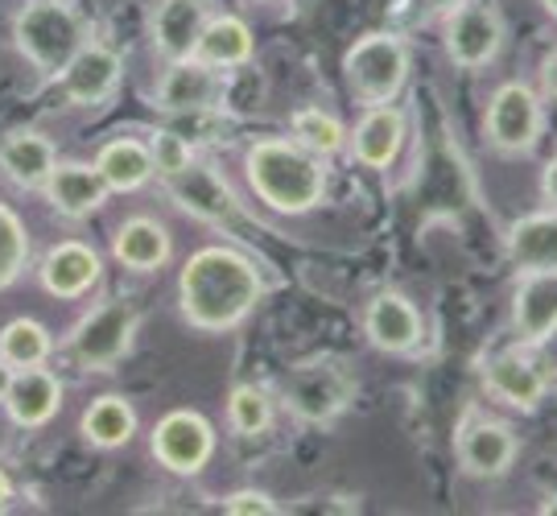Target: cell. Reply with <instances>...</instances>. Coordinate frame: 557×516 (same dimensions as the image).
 I'll return each instance as SVG.
<instances>
[{"label":"cell","instance_id":"obj_20","mask_svg":"<svg viewBox=\"0 0 557 516\" xmlns=\"http://www.w3.org/2000/svg\"><path fill=\"white\" fill-rule=\"evenodd\" d=\"M483 380H487V389L499 401H508L517 409H537L541 397H545V372H541V364L529 352H499V356H492L487 368H483Z\"/></svg>","mask_w":557,"mask_h":516},{"label":"cell","instance_id":"obj_6","mask_svg":"<svg viewBox=\"0 0 557 516\" xmlns=\"http://www.w3.org/2000/svg\"><path fill=\"white\" fill-rule=\"evenodd\" d=\"M351 397H356V380L335 359L306 364L285 384V401H289L294 417L310 421V426H326L331 417H338L351 405Z\"/></svg>","mask_w":557,"mask_h":516},{"label":"cell","instance_id":"obj_29","mask_svg":"<svg viewBox=\"0 0 557 516\" xmlns=\"http://www.w3.org/2000/svg\"><path fill=\"white\" fill-rule=\"evenodd\" d=\"M294 137H298L301 149H310L314 158H331V153H338L343 149V140H347V133H343V124H338V116H331V112H322V108H301V112H294Z\"/></svg>","mask_w":557,"mask_h":516},{"label":"cell","instance_id":"obj_35","mask_svg":"<svg viewBox=\"0 0 557 516\" xmlns=\"http://www.w3.org/2000/svg\"><path fill=\"white\" fill-rule=\"evenodd\" d=\"M545 199L554 202V211H557V158L545 165Z\"/></svg>","mask_w":557,"mask_h":516},{"label":"cell","instance_id":"obj_12","mask_svg":"<svg viewBox=\"0 0 557 516\" xmlns=\"http://www.w3.org/2000/svg\"><path fill=\"white\" fill-rule=\"evenodd\" d=\"M46 202L66 219H87L96 216L103 202H108V182L100 179L96 161H54L50 179L41 186Z\"/></svg>","mask_w":557,"mask_h":516},{"label":"cell","instance_id":"obj_37","mask_svg":"<svg viewBox=\"0 0 557 516\" xmlns=\"http://www.w3.org/2000/svg\"><path fill=\"white\" fill-rule=\"evenodd\" d=\"M545 87H549V96L557 100V54L545 62Z\"/></svg>","mask_w":557,"mask_h":516},{"label":"cell","instance_id":"obj_2","mask_svg":"<svg viewBox=\"0 0 557 516\" xmlns=\"http://www.w3.org/2000/svg\"><path fill=\"white\" fill-rule=\"evenodd\" d=\"M248 182L257 191V199L264 207H273L281 216H301L310 207L322 202V191H326V170L322 161L301 149L298 140H257L248 149Z\"/></svg>","mask_w":557,"mask_h":516},{"label":"cell","instance_id":"obj_34","mask_svg":"<svg viewBox=\"0 0 557 516\" xmlns=\"http://www.w3.org/2000/svg\"><path fill=\"white\" fill-rule=\"evenodd\" d=\"M223 513H232V516H277L281 508L269 492H252V488H244V492H232V496L223 500Z\"/></svg>","mask_w":557,"mask_h":516},{"label":"cell","instance_id":"obj_21","mask_svg":"<svg viewBox=\"0 0 557 516\" xmlns=\"http://www.w3.org/2000/svg\"><path fill=\"white\" fill-rule=\"evenodd\" d=\"M405 140V116L388 103H372L351 128V149L368 170H388Z\"/></svg>","mask_w":557,"mask_h":516},{"label":"cell","instance_id":"obj_27","mask_svg":"<svg viewBox=\"0 0 557 516\" xmlns=\"http://www.w3.org/2000/svg\"><path fill=\"white\" fill-rule=\"evenodd\" d=\"M79 430L91 446L120 451L124 442H133V434H137V414H133V405L124 397H96L83 409Z\"/></svg>","mask_w":557,"mask_h":516},{"label":"cell","instance_id":"obj_4","mask_svg":"<svg viewBox=\"0 0 557 516\" xmlns=\"http://www.w3.org/2000/svg\"><path fill=\"white\" fill-rule=\"evenodd\" d=\"M140 331V310L124 298H108L91 306L75 322L66 339V356L79 364L83 372H112L120 359L133 352V339Z\"/></svg>","mask_w":557,"mask_h":516},{"label":"cell","instance_id":"obj_16","mask_svg":"<svg viewBox=\"0 0 557 516\" xmlns=\"http://www.w3.org/2000/svg\"><path fill=\"white\" fill-rule=\"evenodd\" d=\"M499 41H504V25L492 9L483 4H462L446 17V46H450V59L458 66H483L499 54Z\"/></svg>","mask_w":557,"mask_h":516},{"label":"cell","instance_id":"obj_13","mask_svg":"<svg viewBox=\"0 0 557 516\" xmlns=\"http://www.w3.org/2000/svg\"><path fill=\"white\" fill-rule=\"evenodd\" d=\"M103 273V260L91 244L83 239H62L38 265V281L50 298H83Z\"/></svg>","mask_w":557,"mask_h":516},{"label":"cell","instance_id":"obj_30","mask_svg":"<svg viewBox=\"0 0 557 516\" xmlns=\"http://www.w3.org/2000/svg\"><path fill=\"white\" fill-rule=\"evenodd\" d=\"M227 421L244 438L264 434L273 426V401L257 384H239V389H232V397H227Z\"/></svg>","mask_w":557,"mask_h":516},{"label":"cell","instance_id":"obj_25","mask_svg":"<svg viewBox=\"0 0 557 516\" xmlns=\"http://www.w3.org/2000/svg\"><path fill=\"white\" fill-rule=\"evenodd\" d=\"M508 257L524 273L557 269V211L524 216L520 223H512V232H508Z\"/></svg>","mask_w":557,"mask_h":516},{"label":"cell","instance_id":"obj_38","mask_svg":"<svg viewBox=\"0 0 557 516\" xmlns=\"http://www.w3.org/2000/svg\"><path fill=\"white\" fill-rule=\"evenodd\" d=\"M9 500H13V483H9V476L0 471V513L9 508Z\"/></svg>","mask_w":557,"mask_h":516},{"label":"cell","instance_id":"obj_40","mask_svg":"<svg viewBox=\"0 0 557 516\" xmlns=\"http://www.w3.org/2000/svg\"><path fill=\"white\" fill-rule=\"evenodd\" d=\"M541 4H545V9H549V13L557 17V0H541Z\"/></svg>","mask_w":557,"mask_h":516},{"label":"cell","instance_id":"obj_32","mask_svg":"<svg viewBox=\"0 0 557 516\" xmlns=\"http://www.w3.org/2000/svg\"><path fill=\"white\" fill-rule=\"evenodd\" d=\"M149 153H153V170L161 179H170V174H178L182 165L195 161V145L182 137L178 128H158L153 140H149Z\"/></svg>","mask_w":557,"mask_h":516},{"label":"cell","instance_id":"obj_15","mask_svg":"<svg viewBox=\"0 0 557 516\" xmlns=\"http://www.w3.org/2000/svg\"><path fill=\"white\" fill-rule=\"evenodd\" d=\"M512 458H517V434L504 421L475 417V421L462 426V434H458V463H462L467 476L496 479L512 467Z\"/></svg>","mask_w":557,"mask_h":516},{"label":"cell","instance_id":"obj_5","mask_svg":"<svg viewBox=\"0 0 557 516\" xmlns=\"http://www.w3.org/2000/svg\"><path fill=\"white\" fill-rule=\"evenodd\" d=\"M343 71L363 103H393L409 79V50L397 34H368L347 50Z\"/></svg>","mask_w":557,"mask_h":516},{"label":"cell","instance_id":"obj_9","mask_svg":"<svg viewBox=\"0 0 557 516\" xmlns=\"http://www.w3.org/2000/svg\"><path fill=\"white\" fill-rule=\"evenodd\" d=\"M220 96H223V75L215 71V66H207V62H199V59L170 62L158 83V91H153L158 108L161 112H170V116L215 112V108H220Z\"/></svg>","mask_w":557,"mask_h":516},{"label":"cell","instance_id":"obj_28","mask_svg":"<svg viewBox=\"0 0 557 516\" xmlns=\"http://www.w3.org/2000/svg\"><path fill=\"white\" fill-rule=\"evenodd\" d=\"M54 352V339L41 327L38 318H13L0 327V356L9 359L13 368H34V364H46Z\"/></svg>","mask_w":557,"mask_h":516},{"label":"cell","instance_id":"obj_3","mask_svg":"<svg viewBox=\"0 0 557 516\" xmlns=\"http://www.w3.org/2000/svg\"><path fill=\"white\" fill-rule=\"evenodd\" d=\"M87 41L91 29L75 0H25L13 17V46L41 79H59Z\"/></svg>","mask_w":557,"mask_h":516},{"label":"cell","instance_id":"obj_23","mask_svg":"<svg viewBox=\"0 0 557 516\" xmlns=\"http://www.w3.org/2000/svg\"><path fill=\"white\" fill-rule=\"evenodd\" d=\"M170 253H174L170 232L149 216L124 219L116 228V236H112V257L124 269H133V273H153V269H161L170 260Z\"/></svg>","mask_w":557,"mask_h":516},{"label":"cell","instance_id":"obj_36","mask_svg":"<svg viewBox=\"0 0 557 516\" xmlns=\"http://www.w3.org/2000/svg\"><path fill=\"white\" fill-rule=\"evenodd\" d=\"M13 372H17V368H13L9 359L0 356V405H4V397H9V384H13Z\"/></svg>","mask_w":557,"mask_h":516},{"label":"cell","instance_id":"obj_1","mask_svg":"<svg viewBox=\"0 0 557 516\" xmlns=\"http://www.w3.org/2000/svg\"><path fill=\"white\" fill-rule=\"evenodd\" d=\"M260 290L264 281L252 260L227 244H211L186 260L178 278V306L190 327L220 335L252 315Z\"/></svg>","mask_w":557,"mask_h":516},{"label":"cell","instance_id":"obj_11","mask_svg":"<svg viewBox=\"0 0 557 516\" xmlns=\"http://www.w3.org/2000/svg\"><path fill=\"white\" fill-rule=\"evenodd\" d=\"M161 182H165V191L178 199L182 211H190V216L207 219V223H232V219H239L236 195H232L227 182H223L211 165H202L199 158Z\"/></svg>","mask_w":557,"mask_h":516},{"label":"cell","instance_id":"obj_10","mask_svg":"<svg viewBox=\"0 0 557 516\" xmlns=\"http://www.w3.org/2000/svg\"><path fill=\"white\" fill-rule=\"evenodd\" d=\"M120 75H124V62H120L116 50L103 46V41H87L54 83L66 96V103L100 108L103 100H112V91L120 87Z\"/></svg>","mask_w":557,"mask_h":516},{"label":"cell","instance_id":"obj_14","mask_svg":"<svg viewBox=\"0 0 557 516\" xmlns=\"http://www.w3.org/2000/svg\"><path fill=\"white\" fill-rule=\"evenodd\" d=\"M62 409V380L46 368H17L13 384H9V397H4V414L21 430H38L46 421H54V414Z\"/></svg>","mask_w":557,"mask_h":516},{"label":"cell","instance_id":"obj_24","mask_svg":"<svg viewBox=\"0 0 557 516\" xmlns=\"http://www.w3.org/2000/svg\"><path fill=\"white\" fill-rule=\"evenodd\" d=\"M96 170H100V179L108 182L112 195L140 191L145 182L158 174L153 170V153H149V140H137V137L108 140L100 153H96Z\"/></svg>","mask_w":557,"mask_h":516},{"label":"cell","instance_id":"obj_18","mask_svg":"<svg viewBox=\"0 0 557 516\" xmlns=\"http://www.w3.org/2000/svg\"><path fill=\"white\" fill-rule=\"evenodd\" d=\"M363 331L372 339V347L405 356V352H413L421 343V315L405 294H380V298L368 302Z\"/></svg>","mask_w":557,"mask_h":516},{"label":"cell","instance_id":"obj_22","mask_svg":"<svg viewBox=\"0 0 557 516\" xmlns=\"http://www.w3.org/2000/svg\"><path fill=\"white\" fill-rule=\"evenodd\" d=\"M54 161H59V153H54L46 133L21 128V133L0 140V170H4L9 182H17L21 191H41L50 170H54Z\"/></svg>","mask_w":557,"mask_h":516},{"label":"cell","instance_id":"obj_31","mask_svg":"<svg viewBox=\"0 0 557 516\" xmlns=\"http://www.w3.org/2000/svg\"><path fill=\"white\" fill-rule=\"evenodd\" d=\"M29 265V232L13 207L0 202V290H9Z\"/></svg>","mask_w":557,"mask_h":516},{"label":"cell","instance_id":"obj_26","mask_svg":"<svg viewBox=\"0 0 557 516\" xmlns=\"http://www.w3.org/2000/svg\"><path fill=\"white\" fill-rule=\"evenodd\" d=\"M195 59L207 62V66H215V71L244 66V62L252 59V29H248V21L232 17V13H227V17H211L202 25Z\"/></svg>","mask_w":557,"mask_h":516},{"label":"cell","instance_id":"obj_19","mask_svg":"<svg viewBox=\"0 0 557 516\" xmlns=\"http://www.w3.org/2000/svg\"><path fill=\"white\" fill-rule=\"evenodd\" d=\"M512 318L524 343H545L557 335V269H541V273H524L512 302Z\"/></svg>","mask_w":557,"mask_h":516},{"label":"cell","instance_id":"obj_8","mask_svg":"<svg viewBox=\"0 0 557 516\" xmlns=\"http://www.w3.org/2000/svg\"><path fill=\"white\" fill-rule=\"evenodd\" d=\"M487 137L499 153H524L541 140V100L524 83H504L487 103Z\"/></svg>","mask_w":557,"mask_h":516},{"label":"cell","instance_id":"obj_7","mask_svg":"<svg viewBox=\"0 0 557 516\" xmlns=\"http://www.w3.org/2000/svg\"><path fill=\"white\" fill-rule=\"evenodd\" d=\"M149 446H153V458H158L165 471H174V476H195L202 471L211 455H215V430H211V421L195 409H174V414H165L153 426V434H149Z\"/></svg>","mask_w":557,"mask_h":516},{"label":"cell","instance_id":"obj_17","mask_svg":"<svg viewBox=\"0 0 557 516\" xmlns=\"http://www.w3.org/2000/svg\"><path fill=\"white\" fill-rule=\"evenodd\" d=\"M207 0H158L153 9V46L165 62L195 59L207 25Z\"/></svg>","mask_w":557,"mask_h":516},{"label":"cell","instance_id":"obj_39","mask_svg":"<svg viewBox=\"0 0 557 516\" xmlns=\"http://www.w3.org/2000/svg\"><path fill=\"white\" fill-rule=\"evenodd\" d=\"M541 513H545V516H557V496L549 500V504H541Z\"/></svg>","mask_w":557,"mask_h":516},{"label":"cell","instance_id":"obj_33","mask_svg":"<svg viewBox=\"0 0 557 516\" xmlns=\"http://www.w3.org/2000/svg\"><path fill=\"white\" fill-rule=\"evenodd\" d=\"M462 4H471V0H397L393 4V17L400 25H425V21L434 17H450Z\"/></svg>","mask_w":557,"mask_h":516}]
</instances>
